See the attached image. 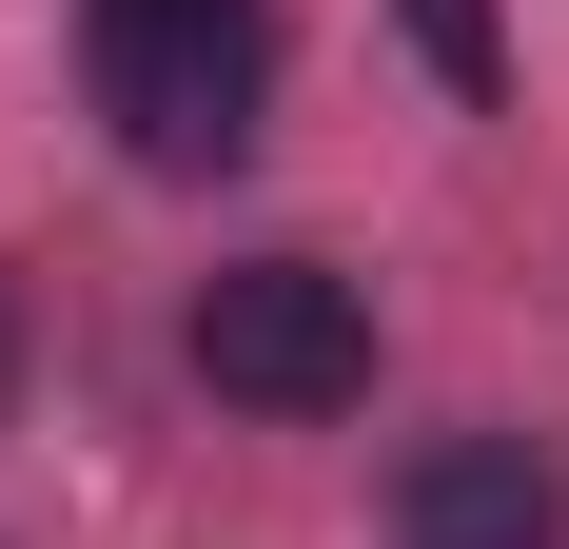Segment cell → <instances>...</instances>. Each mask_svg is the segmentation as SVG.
I'll return each instance as SVG.
<instances>
[{
	"mask_svg": "<svg viewBox=\"0 0 569 549\" xmlns=\"http://www.w3.org/2000/svg\"><path fill=\"white\" fill-rule=\"evenodd\" d=\"M79 59L138 177H217L256 158V99H276V0H79Z\"/></svg>",
	"mask_w": 569,
	"mask_h": 549,
	"instance_id": "cell-1",
	"label": "cell"
},
{
	"mask_svg": "<svg viewBox=\"0 0 569 549\" xmlns=\"http://www.w3.org/2000/svg\"><path fill=\"white\" fill-rule=\"evenodd\" d=\"M197 373H217L236 412H353V392H373V315H353L335 256H236L217 295H197Z\"/></svg>",
	"mask_w": 569,
	"mask_h": 549,
	"instance_id": "cell-2",
	"label": "cell"
},
{
	"mask_svg": "<svg viewBox=\"0 0 569 549\" xmlns=\"http://www.w3.org/2000/svg\"><path fill=\"white\" fill-rule=\"evenodd\" d=\"M412 549H569V471L530 432H432L412 451V491H393Z\"/></svg>",
	"mask_w": 569,
	"mask_h": 549,
	"instance_id": "cell-3",
	"label": "cell"
},
{
	"mask_svg": "<svg viewBox=\"0 0 569 549\" xmlns=\"http://www.w3.org/2000/svg\"><path fill=\"white\" fill-rule=\"evenodd\" d=\"M412 40H432V79H452V99H491V79H511V40H491V0H412Z\"/></svg>",
	"mask_w": 569,
	"mask_h": 549,
	"instance_id": "cell-4",
	"label": "cell"
},
{
	"mask_svg": "<svg viewBox=\"0 0 569 549\" xmlns=\"http://www.w3.org/2000/svg\"><path fill=\"white\" fill-rule=\"evenodd\" d=\"M0 392H20V295H0Z\"/></svg>",
	"mask_w": 569,
	"mask_h": 549,
	"instance_id": "cell-5",
	"label": "cell"
}]
</instances>
